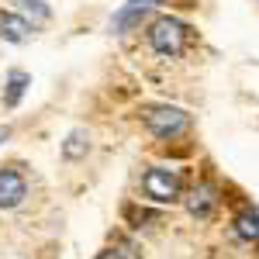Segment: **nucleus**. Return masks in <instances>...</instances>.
<instances>
[{"mask_svg":"<svg viewBox=\"0 0 259 259\" xmlns=\"http://www.w3.org/2000/svg\"><path fill=\"white\" fill-rule=\"evenodd\" d=\"M218 204H221V197H218V187L214 183H197L194 190H190V197H187V211L194 214L197 221H207L214 211H218Z\"/></svg>","mask_w":259,"mask_h":259,"instance_id":"obj_5","label":"nucleus"},{"mask_svg":"<svg viewBox=\"0 0 259 259\" xmlns=\"http://www.w3.org/2000/svg\"><path fill=\"white\" fill-rule=\"evenodd\" d=\"M28 87H31V76L21 73V69H11V76H7V90H4V104H7V107H18Z\"/></svg>","mask_w":259,"mask_h":259,"instance_id":"obj_9","label":"nucleus"},{"mask_svg":"<svg viewBox=\"0 0 259 259\" xmlns=\"http://www.w3.org/2000/svg\"><path fill=\"white\" fill-rule=\"evenodd\" d=\"M142 121H145V128H149L156 139H177V135H183V132H187L190 114H187L183 107L152 104V107H145V111H142Z\"/></svg>","mask_w":259,"mask_h":259,"instance_id":"obj_3","label":"nucleus"},{"mask_svg":"<svg viewBox=\"0 0 259 259\" xmlns=\"http://www.w3.org/2000/svg\"><path fill=\"white\" fill-rule=\"evenodd\" d=\"M87 149H90L87 132H69V139L62 145V156H66V159H80V156H87Z\"/></svg>","mask_w":259,"mask_h":259,"instance_id":"obj_10","label":"nucleus"},{"mask_svg":"<svg viewBox=\"0 0 259 259\" xmlns=\"http://www.w3.org/2000/svg\"><path fill=\"white\" fill-rule=\"evenodd\" d=\"M124 218L132 221L135 228H142V221H159V214H152V211H139V207L128 204V207H124Z\"/></svg>","mask_w":259,"mask_h":259,"instance_id":"obj_11","label":"nucleus"},{"mask_svg":"<svg viewBox=\"0 0 259 259\" xmlns=\"http://www.w3.org/2000/svg\"><path fill=\"white\" fill-rule=\"evenodd\" d=\"M187 35H190V28L177 18H159L149 24V45L166 56V59H177L180 52L187 49Z\"/></svg>","mask_w":259,"mask_h":259,"instance_id":"obj_2","label":"nucleus"},{"mask_svg":"<svg viewBox=\"0 0 259 259\" xmlns=\"http://www.w3.org/2000/svg\"><path fill=\"white\" fill-rule=\"evenodd\" d=\"M232 225H235V235H239V239L259 242V211H256V207H242Z\"/></svg>","mask_w":259,"mask_h":259,"instance_id":"obj_8","label":"nucleus"},{"mask_svg":"<svg viewBox=\"0 0 259 259\" xmlns=\"http://www.w3.org/2000/svg\"><path fill=\"white\" fill-rule=\"evenodd\" d=\"M159 4L162 0H128V4H121L118 11H114V18H111V31H118V35L132 31V28H135L152 7H159Z\"/></svg>","mask_w":259,"mask_h":259,"instance_id":"obj_4","label":"nucleus"},{"mask_svg":"<svg viewBox=\"0 0 259 259\" xmlns=\"http://www.w3.org/2000/svg\"><path fill=\"white\" fill-rule=\"evenodd\" d=\"M24 197H28V183H24V177H21L18 169L4 166V169H0V207L11 211V207H18Z\"/></svg>","mask_w":259,"mask_h":259,"instance_id":"obj_6","label":"nucleus"},{"mask_svg":"<svg viewBox=\"0 0 259 259\" xmlns=\"http://www.w3.org/2000/svg\"><path fill=\"white\" fill-rule=\"evenodd\" d=\"M142 190L156 204H177L183 197V177L180 169H169V166H149L142 173Z\"/></svg>","mask_w":259,"mask_h":259,"instance_id":"obj_1","label":"nucleus"},{"mask_svg":"<svg viewBox=\"0 0 259 259\" xmlns=\"http://www.w3.org/2000/svg\"><path fill=\"white\" fill-rule=\"evenodd\" d=\"M97 259H124V252H121V249H104Z\"/></svg>","mask_w":259,"mask_h":259,"instance_id":"obj_12","label":"nucleus"},{"mask_svg":"<svg viewBox=\"0 0 259 259\" xmlns=\"http://www.w3.org/2000/svg\"><path fill=\"white\" fill-rule=\"evenodd\" d=\"M31 35V24L21 18V14H0V38L4 41H11V45H18V41H24Z\"/></svg>","mask_w":259,"mask_h":259,"instance_id":"obj_7","label":"nucleus"},{"mask_svg":"<svg viewBox=\"0 0 259 259\" xmlns=\"http://www.w3.org/2000/svg\"><path fill=\"white\" fill-rule=\"evenodd\" d=\"M4 139H7V128H0V142H4Z\"/></svg>","mask_w":259,"mask_h":259,"instance_id":"obj_14","label":"nucleus"},{"mask_svg":"<svg viewBox=\"0 0 259 259\" xmlns=\"http://www.w3.org/2000/svg\"><path fill=\"white\" fill-rule=\"evenodd\" d=\"M28 7H35V11H38L41 18H45V14H49V7H45V0H28Z\"/></svg>","mask_w":259,"mask_h":259,"instance_id":"obj_13","label":"nucleus"}]
</instances>
